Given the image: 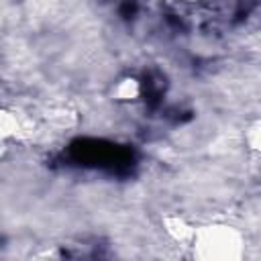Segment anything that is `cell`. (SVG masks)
I'll list each match as a JSON object with an SVG mask.
<instances>
[{
	"instance_id": "6da1fadb",
	"label": "cell",
	"mask_w": 261,
	"mask_h": 261,
	"mask_svg": "<svg viewBox=\"0 0 261 261\" xmlns=\"http://www.w3.org/2000/svg\"><path fill=\"white\" fill-rule=\"evenodd\" d=\"M69 157L82 165H94L116 173L130 171L135 153L126 147L112 145L102 139H77L69 145Z\"/></svg>"
}]
</instances>
